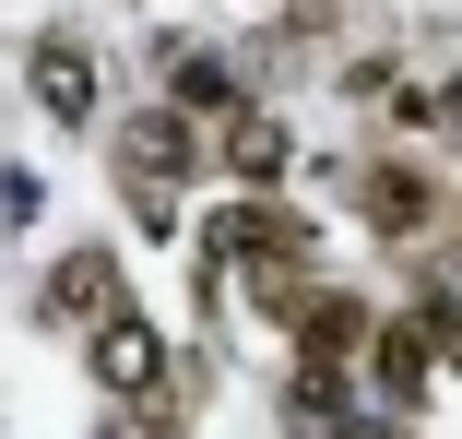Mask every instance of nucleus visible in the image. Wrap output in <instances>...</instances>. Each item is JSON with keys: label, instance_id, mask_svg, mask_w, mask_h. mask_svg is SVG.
<instances>
[{"label": "nucleus", "instance_id": "obj_1", "mask_svg": "<svg viewBox=\"0 0 462 439\" xmlns=\"http://www.w3.org/2000/svg\"><path fill=\"white\" fill-rule=\"evenodd\" d=\"M119 166H131V191H143V214H166V191H178V166H190V143H178L166 119H143V131L119 143Z\"/></svg>", "mask_w": 462, "mask_h": 439}, {"label": "nucleus", "instance_id": "obj_2", "mask_svg": "<svg viewBox=\"0 0 462 439\" xmlns=\"http://www.w3.org/2000/svg\"><path fill=\"white\" fill-rule=\"evenodd\" d=\"M96 357H107V380H119V392H143V380H154V332H143V321H107Z\"/></svg>", "mask_w": 462, "mask_h": 439}, {"label": "nucleus", "instance_id": "obj_3", "mask_svg": "<svg viewBox=\"0 0 462 439\" xmlns=\"http://www.w3.org/2000/svg\"><path fill=\"white\" fill-rule=\"evenodd\" d=\"M367 214H380V226H415V214H427L415 166H380V179H367Z\"/></svg>", "mask_w": 462, "mask_h": 439}, {"label": "nucleus", "instance_id": "obj_4", "mask_svg": "<svg viewBox=\"0 0 462 439\" xmlns=\"http://www.w3.org/2000/svg\"><path fill=\"white\" fill-rule=\"evenodd\" d=\"M83 96H96V71H83V48H48V107L83 119Z\"/></svg>", "mask_w": 462, "mask_h": 439}]
</instances>
